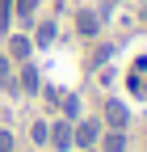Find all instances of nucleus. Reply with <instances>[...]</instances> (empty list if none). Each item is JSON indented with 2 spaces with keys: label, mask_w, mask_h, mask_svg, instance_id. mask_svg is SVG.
<instances>
[{
  "label": "nucleus",
  "mask_w": 147,
  "mask_h": 152,
  "mask_svg": "<svg viewBox=\"0 0 147 152\" xmlns=\"http://www.w3.org/2000/svg\"><path fill=\"white\" fill-rule=\"evenodd\" d=\"M9 80V59H0V85Z\"/></svg>",
  "instance_id": "15"
},
{
  "label": "nucleus",
  "mask_w": 147,
  "mask_h": 152,
  "mask_svg": "<svg viewBox=\"0 0 147 152\" xmlns=\"http://www.w3.org/2000/svg\"><path fill=\"white\" fill-rule=\"evenodd\" d=\"M105 123L114 127V131H122L126 123H130V110H126L122 102H109V106H105Z\"/></svg>",
  "instance_id": "3"
},
{
  "label": "nucleus",
  "mask_w": 147,
  "mask_h": 152,
  "mask_svg": "<svg viewBox=\"0 0 147 152\" xmlns=\"http://www.w3.org/2000/svg\"><path fill=\"white\" fill-rule=\"evenodd\" d=\"M34 9H38V0H17V13H21V17H25V21H30V17H34Z\"/></svg>",
  "instance_id": "12"
},
{
  "label": "nucleus",
  "mask_w": 147,
  "mask_h": 152,
  "mask_svg": "<svg viewBox=\"0 0 147 152\" xmlns=\"http://www.w3.org/2000/svg\"><path fill=\"white\" fill-rule=\"evenodd\" d=\"M63 114L76 118V114H80V97H63Z\"/></svg>",
  "instance_id": "13"
},
{
  "label": "nucleus",
  "mask_w": 147,
  "mask_h": 152,
  "mask_svg": "<svg viewBox=\"0 0 147 152\" xmlns=\"http://www.w3.org/2000/svg\"><path fill=\"white\" fill-rule=\"evenodd\" d=\"M126 85H130L135 97H147V55H139V59H135L130 76H126Z\"/></svg>",
  "instance_id": "1"
},
{
  "label": "nucleus",
  "mask_w": 147,
  "mask_h": 152,
  "mask_svg": "<svg viewBox=\"0 0 147 152\" xmlns=\"http://www.w3.org/2000/svg\"><path fill=\"white\" fill-rule=\"evenodd\" d=\"M30 51H34V42L17 34V38H13V59H30Z\"/></svg>",
  "instance_id": "6"
},
{
  "label": "nucleus",
  "mask_w": 147,
  "mask_h": 152,
  "mask_svg": "<svg viewBox=\"0 0 147 152\" xmlns=\"http://www.w3.org/2000/svg\"><path fill=\"white\" fill-rule=\"evenodd\" d=\"M105 152H126V135H122V131H109V140H105Z\"/></svg>",
  "instance_id": "9"
},
{
  "label": "nucleus",
  "mask_w": 147,
  "mask_h": 152,
  "mask_svg": "<svg viewBox=\"0 0 147 152\" xmlns=\"http://www.w3.org/2000/svg\"><path fill=\"white\" fill-rule=\"evenodd\" d=\"M0 152H13V135L9 131H0Z\"/></svg>",
  "instance_id": "14"
},
{
  "label": "nucleus",
  "mask_w": 147,
  "mask_h": 152,
  "mask_svg": "<svg viewBox=\"0 0 147 152\" xmlns=\"http://www.w3.org/2000/svg\"><path fill=\"white\" fill-rule=\"evenodd\" d=\"M50 140H55V148H59V152L71 148V123H55V127H50Z\"/></svg>",
  "instance_id": "4"
},
{
  "label": "nucleus",
  "mask_w": 147,
  "mask_h": 152,
  "mask_svg": "<svg viewBox=\"0 0 147 152\" xmlns=\"http://www.w3.org/2000/svg\"><path fill=\"white\" fill-rule=\"evenodd\" d=\"M55 30H59L55 21H42V30H38V38H34V42H38V47H50V42H55Z\"/></svg>",
  "instance_id": "7"
},
{
  "label": "nucleus",
  "mask_w": 147,
  "mask_h": 152,
  "mask_svg": "<svg viewBox=\"0 0 147 152\" xmlns=\"http://www.w3.org/2000/svg\"><path fill=\"white\" fill-rule=\"evenodd\" d=\"M84 152H93V148H84Z\"/></svg>",
  "instance_id": "16"
},
{
  "label": "nucleus",
  "mask_w": 147,
  "mask_h": 152,
  "mask_svg": "<svg viewBox=\"0 0 147 152\" xmlns=\"http://www.w3.org/2000/svg\"><path fill=\"white\" fill-rule=\"evenodd\" d=\"M9 13H13V0H0V34L9 30Z\"/></svg>",
  "instance_id": "11"
},
{
  "label": "nucleus",
  "mask_w": 147,
  "mask_h": 152,
  "mask_svg": "<svg viewBox=\"0 0 147 152\" xmlns=\"http://www.w3.org/2000/svg\"><path fill=\"white\" fill-rule=\"evenodd\" d=\"M76 30H80L84 38H93V34H97V17H93V13H80V17H76Z\"/></svg>",
  "instance_id": "5"
},
{
  "label": "nucleus",
  "mask_w": 147,
  "mask_h": 152,
  "mask_svg": "<svg viewBox=\"0 0 147 152\" xmlns=\"http://www.w3.org/2000/svg\"><path fill=\"white\" fill-rule=\"evenodd\" d=\"M21 89H25V93H34V89H38V72H34L30 64L21 68Z\"/></svg>",
  "instance_id": "8"
},
{
  "label": "nucleus",
  "mask_w": 147,
  "mask_h": 152,
  "mask_svg": "<svg viewBox=\"0 0 147 152\" xmlns=\"http://www.w3.org/2000/svg\"><path fill=\"white\" fill-rule=\"evenodd\" d=\"M30 140H34V144H46V140H50V127H46V123H34Z\"/></svg>",
  "instance_id": "10"
},
{
  "label": "nucleus",
  "mask_w": 147,
  "mask_h": 152,
  "mask_svg": "<svg viewBox=\"0 0 147 152\" xmlns=\"http://www.w3.org/2000/svg\"><path fill=\"white\" fill-rule=\"evenodd\" d=\"M97 135H101V123H97V118H84L76 131H71V144H80V148H93V144H97Z\"/></svg>",
  "instance_id": "2"
}]
</instances>
